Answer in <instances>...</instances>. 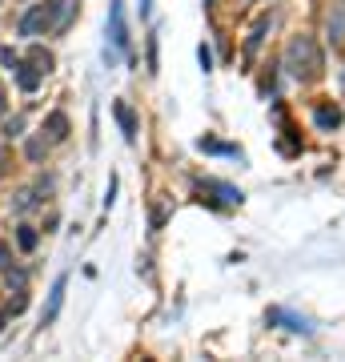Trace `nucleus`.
I'll use <instances>...</instances> for the list:
<instances>
[{
	"label": "nucleus",
	"mask_w": 345,
	"mask_h": 362,
	"mask_svg": "<svg viewBox=\"0 0 345 362\" xmlns=\"http://www.w3.org/2000/svg\"><path fill=\"white\" fill-rule=\"evenodd\" d=\"M25 129V121H20V117H13V121H8V125H4V133H8V137H16V133Z\"/></svg>",
	"instance_id": "obj_16"
},
{
	"label": "nucleus",
	"mask_w": 345,
	"mask_h": 362,
	"mask_svg": "<svg viewBox=\"0 0 345 362\" xmlns=\"http://www.w3.org/2000/svg\"><path fill=\"white\" fill-rule=\"evenodd\" d=\"M285 73L293 81H313L321 77V49L313 37H293L289 45H285Z\"/></svg>",
	"instance_id": "obj_1"
},
{
	"label": "nucleus",
	"mask_w": 345,
	"mask_h": 362,
	"mask_svg": "<svg viewBox=\"0 0 345 362\" xmlns=\"http://www.w3.org/2000/svg\"><path fill=\"white\" fill-rule=\"evenodd\" d=\"M265 33H269V16H257V21H253V33H249V40H245V57H257V49H261Z\"/></svg>",
	"instance_id": "obj_10"
},
{
	"label": "nucleus",
	"mask_w": 345,
	"mask_h": 362,
	"mask_svg": "<svg viewBox=\"0 0 345 362\" xmlns=\"http://www.w3.org/2000/svg\"><path fill=\"white\" fill-rule=\"evenodd\" d=\"M13 73H16V85H20L25 93H37V89H40V81H44V73H40V69L32 65V61H20V65H16Z\"/></svg>",
	"instance_id": "obj_7"
},
{
	"label": "nucleus",
	"mask_w": 345,
	"mask_h": 362,
	"mask_svg": "<svg viewBox=\"0 0 345 362\" xmlns=\"http://www.w3.org/2000/svg\"><path fill=\"white\" fill-rule=\"evenodd\" d=\"M113 113H116V121H121V129H125V141L133 145V141H137V117H133V109H128L125 101H116Z\"/></svg>",
	"instance_id": "obj_9"
},
{
	"label": "nucleus",
	"mask_w": 345,
	"mask_h": 362,
	"mask_svg": "<svg viewBox=\"0 0 345 362\" xmlns=\"http://www.w3.org/2000/svg\"><path fill=\"white\" fill-rule=\"evenodd\" d=\"M0 109H4V89H0Z\"/></svg>",
	"instance_id": "obj_19"
},
{
	"label": "nucleus",
	"mask_w": 345,
	"mask_h": 362,
	"mask_svg": "<svg viewBox=\"0 0 345 362\" xmlns=\"http://www.w3.org/2000/svg\"><path fill=\"white\" fill-rule=\"evenodd\" d=\"M197 57H201V69H205V73H209V69H213V52H209V49H205V45H201V52H197Z\"/></svg>",
	"instance_id": "obj_17"
},
{
	"label": "nucleus",
	"mask_w": 345,
	"mask_h": 362,
	"mask_svg": "<svg viewBox=\"0 0 345 362\" xmlns=\"http://www.w3.org/2000/svg\"><path fill=\"white\" fill-rule=\"evenodd\" d=\"M73 13H77V0H49V33H61V28H68Z\"/></svg>",
	"instance_id": "obj_4"
},
{
	"label": "nucleus",
	"mask_w": 345,
	"mask_h": 362,
	"mask_svg": "<svg viewBox=\"0 0 345 362\" xmlns=\"http://www.w3.org/2000/svg\"><path fill=\"white\" fill-rule=\"evenodd\" d=\"M40 157H44V141H28V161H40Z\"/></svg>",
	"instance_id": "obj_15"
},
{
	"label": "nucleus",
	"mask_w": 345,
	"mask_h": 362,
	"mask_svg": "<svg viewBox=\"0 0 345 362\" xmlns=\"http://www.w3.org/2000/svg\"><path fill=\"white\" fill-rule=\"evenodd\" d=\"M313 121H317V129H337V125H341V109H329V105H321Z\"/></svg>",
	"instance_id": "obj_12"
},
{
	"label": "nucleus",
	"mask_w": 345,
	"mask_h": 362,
	"mask_svg": "<svg viewBox=\"0 0 345 362\" xmlns=\"http://www.w3.org/2000/svg\"><path fill=\"white\" fill-rule=\"evenodd\" d=\"M269 322H285V330H293V334H313L309 318H297L289 310H269Z\"/></svg>",
	"instance_id": "obj_8"
},
{
	"label": "nucleus",
	"mask_w": 345,
	"mask_h": 362,
	"mask_svg": "<svg viewBox=\"0 0 345 362\" xmlns=\"http://www.w3.org/2000/svg\"><path fill=\"white\" fill-rule=\"evenodd\" d=\"M109 40L113 49H104V61L116 65V57L128 52V25H125V0H109Z\"/></svg>",
	"instance_id": "obj_2"
},
{
	"label": "nucleus",
	"mask_w": 345,
	"mask_h": 362,
	"mask_svg": "<svg viewBox=\"0 0 345 362\" xmlns=\"http://www.w3.org/2000/svg\"><path fill=\"white\" fill-rule=\"evenodd\" d=\"M141 16H149V0H141Z\"/></svg>",
	"instance_id": "obj_18"
},
{
	"label": "nucleus",
	"mask_w": 345,
	"mask_h": 362,
	"mask_svg": "<svg viewBox=\"0 0 345 362\" xmlns=\"http://www.w3.org/2000/svg\"><path fill=\"white\" fill-rule=\"evenodd\" d=\"M325 37L333 49H345V0H333L325 13Z\"/></svg>",
	"instance_id": "obj_3"
},
{
	"label": "nucleus",
	"mask_w": 345,
	"mask_h": 362,
	"mask_svg": "<svg viewBox=\"0 0 345 362\" xmlns=\"http://www.w3.org/2000/svg\"><path fill=\"white\" fill-rule=\"evenodd\" d=\"M64 286H68V278H56V282H52V290H49V302H44V310H40V326H49L52 318H56V314H61V302H64Z\"/></svg>",
	"instance_id": "obj_5"
},
{
	"label": "nucleus",
	"mask_w": 345,
	"mask_h": 362,
	"mask_svg": "<svg viewBox=\"0 0 345 362\" xmlns=\"http://www.w3.org/2000/svg\"><path fill=\"white\" fill-rule=\"evenodd\" d=\"M0 65H4V69H16V65H20V57H16L13 49H0Z\"/></svg>",
	"instance_id": "obj_14"
},
{
	"label": "nucleus",
	"mask_w": 345,
	"mask_h": 362,
	"mask_svg": "<svg viewBox=\"0 0 345 362\" xmlns=\"http://www.w3.org/2000/svg\"><path fill=\"white\" fill-rule=\"evenodd\" d=\"M37 230H32V226H20V230H16V246L20 250H37Z\"/></svg>",
	"instance_id": "obj_13"
},
{
	"label": "nucleus",
	"mask_w": 345,
	"mask_h": 362,
	"mask_svg": "<svg viewBox=\"0 0 345 362\" xmlns=\"http://www.w3.org/2000/svg\"><path fill=\"white\" fill-rule=\"evenodd\" d=\"M40 28L49 33V4H32L25 13V21H20V33H25V37H37Z\"/></svg>",
	"instance_id": "obj_6"
},
{
	"label": "nucleus",
	"mask_w": 345,
	"mask_h": 362,
	"mask_svg": "<svg viewBox=\"0 0 345 362\" xmlns=\"http://www.w3.org/2000/svg\"><path fill=\"white\" fill-rule=\"evenodd\" d=\"M44 133H49L52 141H61L64 133H68V117H64V113H49V121H44Z\"/></svg>",
	"instance_id": "obj_11"
}]
</instances>
